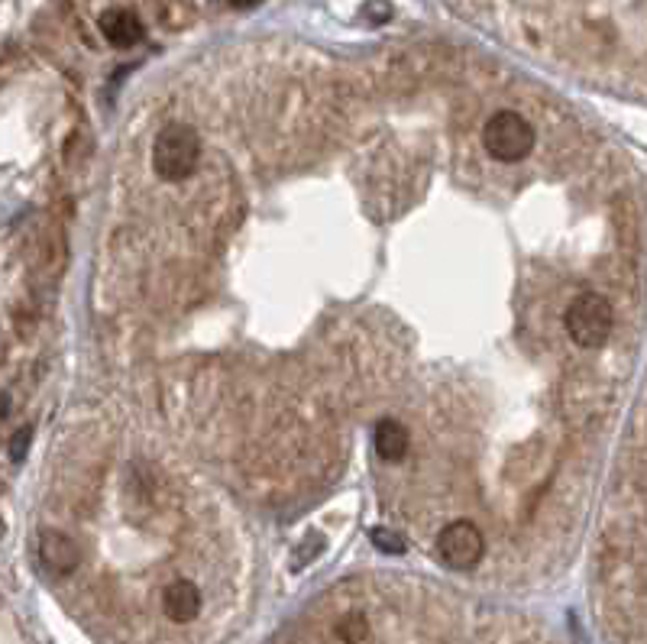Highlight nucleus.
<instances>
[{"mask_svg":"<svg viewBox=\"0 0 647 644\" xmlns=\"http://www.w3.org/2000/svg\"><path fill=\"white\" fill-rule=\"evenodd\" d=\"M162 612L175 625H188L201 612V589L191 580H172L162 589Z\"/></svg>","mask_w":647,"mask_h":644,"instance_id":"39448f33","label":"nucleus"},{"mask_svg":"<svg viewBox=\"0 0 647 644\" xmlns=\"http://www.w3.org/2000/svg\"><path fill=\"white\" fill-rule=\"evenodd\" d=\"M4 405H7V399H0V418H4Z\"/></svg>","mask_w":647,"mask_h":644,"instance_id":"f8f14e48","label":"nucleus"},{"mask_svg":"<svg viewBox=\"0 0 647 644\" xmlns=\"http://www.w3.org/2000/svg\"><path fill=\"white\" fill-rule=\"evenodd\" d=\"M376 454L385 463H398L408 454V431L402 421L395 418H382L376 424Z\"/></svg>","mask_w":647,"mask_h":644,"instance_id":"6e6552de","label":"nucleus"},{"mask_svg":"<svg viewBox=\"0 0 647 644\" xmlns=\"http://www.w3.org/2000/svg\"><path fill=\"white\" fill-rule=\"evenodd\" d=\"M0 534H4V522H0Z\"/></svg>","mask_w":647,"mask_h":644,"instance_id":"ddd939ff","label":"nucleus"},{"mask_svg":"<svg viewBox=\"0 0 647 644\" xmlns=\"http://www.w3.org/2000/svg\"><path fill=\"white\" fill-rule=\"evenodd\" d=\"M39 557L43 564L55 573H72L81 560L78 544L62 531H43V541H39Z\"/></svg>","mask_w":647,"mask_h":644,"instance_id":"0eeeda50","label":"nucleus"},{"mask_svg":"<svg viewBox=\"0 0 647 644\" xmlns=\"http://www.w3.org/2000/svg\"><path fill=\"white\" fill-rule=\"evenodd\" d=\"M534 143H538V133H534L531 123L515 114V111H499L486 120L483 127V146L492 159L499 162H521L534 153Z\"/></svg>","mask_w":647,"mask_h":644,"instance_id":"7ed1b4c3","label":"nucleus"},{"mask_svg":"<svg viewBox=\"0 0 647 644\" xmlns=\"http://www.w3.org/2000/svg\"><path fill=\"white\" fill-rule=\"evenodd\" d=\"M373 541H376L379 551H385V554H402L405 551V541L398 538L395 531H389V528H376L373 531Z\"/></svg>","mask_w":647,"mask_h":644,"instance_id":"9d476101","label":"nucleus"},{"mask_svg":"<svg viewBox=\"0 0 647 644\" xmlns=\"http://www.w3.org/2000/svg\"><path fill=\"white\" fill-rule=\"evenodd\" d=\"M334 635L340 644H363L369 638V619L360 612L343 615V619H337V625H334Z\"/></svg>","mask_w":647,"mask_h":644,"instance_id":"1a4fd4ad","label":"nucleus"},{"mask_svg":"<svg viewBox=\"0 0 647 644\" xmlns=\"http://www.w3.org/2000/svg\"><path fill=\"white\" fill-rule=\"evenodd\" d=\"M563 327L576 347L583 350H599L609 340L615 327V311L612 301L599 292H583L570 301L567 314H563Z\"/></svg>","mask_w":647,"mask_h":644,"instance_id":"f257e3e1","label":"nucleus"},{"mask_svg":"<svg viewBox=\"0 0 647 644\" xmlns=\"http://www.w3.org/2000/svg\"><path fill=\"white\" fill-rule=\"evenodd\" d=\"M437 554L453 570H473L486 554V538L473 522H450L437 534Z\"/></svg>","mask_w":647,"mask_h":644,"instance_id":"20e7f679","label":"nucleus"},{"mask_svg":"<svg viewBox=\"0 0 647 644\" xmlns=\"http://www.w3.org/2000/svg\"><path fill=\"white\" fill-rule=\"evenodd\" d=\"M201 136L191 127H165L153 143V169L165 182H182L198 169Z\"/></svg>","mask_w":647,"mask_h":644,"instance_id":"f03ea898","label":"nucleus"},{"mask_svg":"<svg viewBox=\"0 0 647 644\" xmlns=\"http://www.w3.org/2000/svg\"><path fill=\"white\" fill-rule=\"evenodd\" d=\"M26 444H30V431H20L17 437H13V447H10V457L13 460H20L26 454Z\"/></svg>","mask_w":647,"mask_h":644,"instance_id":"9b49d317","label":"nucleus"},{"mask_svg":"<svg viewBox=\"0 0 647 644\" xmlns=\"http://www.w3.org/2000/svg\"><path fill=\"white\" fill-rule=\"evenodd\" d=\"M98 26H101V36L114 49H130L143 39V20L130 7H107L101 13Z\"/></svg>","mask_w":647,"mask_h":644,"instance_id":"423d86ee","label":"nucleus"}]
</instances>
